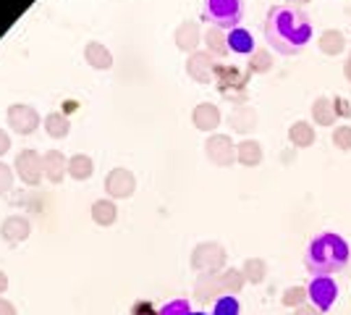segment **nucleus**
I'll use <instances>...</instances> for the list:
<instances>
[{"instance_id": "obj_11", "label": "nucleus", "mask_w": 351, "mask_h": 315, "mask_svg": "<svg viewBox=\"0 0 351 315\" xmlns=\"http://www.w3.org/2000/svg\"><path fill=\"white\" fill-rule=\"evenodd\" d=\"M66 171H69V161L63 158V152L50 150L45 155V174H47V179L53 181V184H60L63 176H66Z\"/></svg>"}, {"instance_id": "obj_4", "label": "nucleus", "mask_w": 351, "mask_h": 315, "mask_svg": "<svg viewBox=\"0 0 351 315\" xmlns=\"http://www.w3.org/2000/svg\"><path fill=\"white\" fill-rule=\"evenodd\" d=\"M312 305L320 310V313H328L338 300V284L333 281V276H320V279H312L307 289Z\"/></svg>"}, {"instance_id": "obj_16", "label": "nucleus", "mask_w": 351, "mask_h": 315, "mask_svg": "<svg viewBox=\"0 0 351 315\" xmlns=\"http://www.w3.org/2000/svg\"><path fill=\"white\" fill-rule=\"evenodd\" d=\"M239 313H241V307H239V300H236L234 294H226V297L215 300L213 315H239Z\"/></svg>"}, {"instance_id": "obj_15", "label": "nucleus", "mask_w": 351, "mask_h": 315, "mask_svg": "<svg viewBox=\"0 0 351 315\" xmlns=\"http://www.w3.org/2000/svg\"><path fill=\"white\" fill-rule=\"evenodd\" d=\"M45 132L50 137H56V139H63V137L69 135V119L63 113H50L45 119Z\"/></svg>"}, {"instance_id": "obj_21", "label": "nucleus", "mask_w": 351, "mask_h": 315, "mask_svg": "<svg viewBox=\"0 0 351 315\" xmlns=\"http://www.w3.org/2000/svg\"><path fill=\"white\" fill-rule=\"evenodd\" d=\"M132 315H160V310H155V305H152V302L142 300L132 307Z\"/></svg>"}, {"instance_id": "obj_6", "label": "nucleus", "mask_w": 351, "mask_h": 315, "mask_svg": "<svg viewBox=\"0 0 351 315\" xmlns=\"http://www.w3.org/2000/svg\"><path fill=\"white\" fill-rule=\"evenodd\" d=\"M134 189H136V179H134L132 171H126V168H113L105 176V192L113 200H126V197L134 195Z\"/></svg>"}, {"instance_id": "obj_13", "label": "nucleus", "mask_w": 351, "mask_h": 315, "mask_svg": "<svg viewBox=\"0 0 351 315\" xmlns=\"http://www.w3.org/2000/svg\"><path fill=\"white\" fill-rule=\"evenodd\" d=\"M69 174H71V179H76V181L89 179V176L95 174V161H92L89 155H73L71 161H69Z\"/></svg>"}, {"instance_id": "obj_17", "label": "nucleus", "mask_w": 351, "mask_h": 315, "mask_svg": "<svg viewBox=\"0 0 351 315\" xmlns=\"http://www.w3.org/2000/svg\"><path fill=\"white\" fill-rule=\"evenodd\" d=\"M160 315H191V307L186 300H171L160 307Z\"/></svg>"}, {"instance_id": "obj_8", "label": "nucleus", "mask_w": 351, "mask_h": 315, "mask_svg": "<svg viewBox=\"0 0 351 315\" xmlns=\"http://www.w3.org/2000/svg\"><path fill=\"white\" fill-rule=\"evenodd\" d=\"M32 234V224L24 215H8L0 226V237L5 242H24Z\"/></svg>"}, {"instance_id": "obj_23", "label": "nucleus", "mask_w": 351, "mask_h": 315, "mask_svg": "<svg viewBox=\"0 0 351 315\" xmlns=\"http://www.w3.org/2000/svg\"><path fill=\"white\" fill-rule=\"evenodd\" d=\"M0 315H16V307L8 300H0Z\"/></svg>"}, {"instance_id": "obj_10", "label": "nucleus", "mask_w": 351, "mask_h": 315, "mask_svg": "<svg viewBox=\"0 0 351 315\" xmlns=\"http://www.w3.org/2000/svg\"><path fill=\"white\" fill-rule=\"evenodd\" d=\"M223 250L215 247V244H199L197 247V253H194V268H202V270H210L220 266L223 263Z\"/></svg>"}, {"instance_id": "obj_12", "label": "nucleus", "mask_w": 351, "mask_h": 315, "mask_svg": "<svg viewBox=\"0 0 351 315\" xmlns=\"http://www.w3.org/2000/svg\"><path fill=\"white\" fill-rule=\"evenodd\" d=\"M118 218V208L113 200H97L92 202V221L97 226H113Z\"/></svg>"}, {"instance_id": "obj_18", "label": "nucleus", "mask_w": 351, "mask_h": 315, "mask_svg": "<svg viewBox=\"0 0 351 315\" xmlns=\"http://www.w3.org/2000/svg\"><path fill=\"white\" fill-rule=\"evenodd\" d=\"M194 121H197V126H199V129H213V126H215V116H213V110H210V108L197 110V113H194Z\"/></svg>"}, {"instance_id": "obj_1", "label": "nucleus", "mask_w": 351, "mask_h": 315, "mask_svg": "<svg viewBox=\"0 0 351 315\" xmlns=\"http://www.w3.org/2000/svg\"><path fill=\"white\" fill-rule=\"evenodd\" d=\"M267 45L280 56H299L312 40V19L296 5H273L263 21Z\"/></svg>"}, {"instance_id": "obj_24", "label": "nucleus", "mask_w": 351, "mask_h": 315, "mask_svg": "<svg viewBox=\"0 0 351 315\" xmlns=\"http://www.w3.org/2000/svg\"><path fill=\"white\" fill-rule=\"evenodd\" d=\"M5 289H8V276H5L3 270H0V294H3Z\"/></svg>"}, {"instance_id": "obj_20", "label": "nucleus", "mask_w": 351, "mask_h": 315, "mask_svg": "<svg viewBox=\"0 0 351 315\" xmlns=\"http://www.w3.org/2000/svg\"><path fill=\"white\" fill-rule=\"evenodd\" d=\"M220 284L226 286L228 292H239V286H241V276H239V270H228V273L220 279Z\"/></svg>"}, {"instance_id": "obj_19", "label": "nucleus", "mask_w": 351, "mask_h": 315, "mask_svg": "<svg viewBox=\"0 0 351 315\" xmlns=\"http://www.w3.org/2000/svg\"><path fill=\"white\" fill-rule=\"evenodd\" d=\"M11 184H14V174H11V168H8V163H0V195L11 192Z\"/></svg>"}, {"instance_id": "obj_3", "label": "nucleus", "mask_w": 351, "mask_h": 315, "mask_svg": "<svg viewBox=\"0 0 351 315\" xmlns=\"http://www.w3.org/2000/svg\"><path fill=\"white\" fill-rule=\"evenodd\" d=\"M202 19L218 30H239L244 19V3L241 0H205Z\"/></svg>"}, {"instance_id": "obj_9", "label": "nucleus", "mask_w": 351, "mask_h": 315, "mask_svg": "<svg viewBox=\"0 0 351 315\" xmlns=\"http://www.w3.org/2000/svg\"><path fill=\"white\" fill-rule=\"evenodd\" d=\"M226 45H228V50L236 53V56H249V53H254V37H252V32L239 27V30L228 32Z\"/></svg>"}, {"instance_id": "obj_7", "label": "nucleus", "mask_w": 351, "mask_h": 315, "mask_svg": "<svg viewBox=\"0 0 351 315\" xmlns=\"http://www.w3.org/2000/svg\"><path fill=\"white\" fill-rule=\"evenodd\" d=\"M8 126L19 132V135H32L37 126H40V116L37 110L29 108V105H11L8 108Z\"/></svg>"}, {"instance_id": "obj_25", "label": "nucleus", "mask_w": 351, "mask_h": 315, "mask_svg": "<svg viewBox=\"0 0 351 315\" xmlns=\"http://www.w3.org/2000/svg\"><path fill=\"white\" fill-rule=\"evenodd\" d=\"M191 315H210V313H191Z\"/></svg>"}, {"instance_id": "obj_2", "label": "nucleus", "mask_w": 351, "mask_h": 315, "mask_svg": "<svg viewBox=\"0 0 351 315\" xmlns=\"http://www.w3.org/2000/svg\"><path fill=\"white\" fill-rule=\"evenodd\" d=\"M351 260V247L336 231H322L307 244L304 253V268L312 279L320 276H336L349 266Z\"/></svg>"}, {"instance_id": "obj_14", "label": "nucleus", "mask_w": 351, "mask_h": 315, "mask_svg": "<svg viewBox=\"0 0 351 315\" xmlns=\"http://www.w3.org/2000/svg\"><path fill=\"white\" fill-rule=\"evenodd\" d=\"M84 56H87L89 66H95V69H110V63H113V56H110L108 47L100 45V43H89L87 50H84Z\"/></svg>"}, {"instance_id": "obj_5", "label": "nucleus", "mask_w": 351, "mask_h": 315, "mask_svg": "<svg viewBox=\"0 0 351 315\" xmlns=\"http://www.w3.org/2000/svg\"><path fill=\"white\" fill-rule=\"evenodd\" d=\"M16 171H19V176L24 184H40L45 174V158L40 155L37 150H24L19 152V158H16Z\"/></svg>"}, {"instance_id": "obj_22", "label": "nucleus", "mask_w": 351, "mask_h": 315, "mask_svg": "<svg viewBox=\"0 0 351 315\" xmlns=\"http://www.w3.org/2000/svg\"><path fill=\"white\" fill-rule=\"evenodd\" d=\"M8 148H11V139H8V135L0 129V155H5V152H8Z\"/></svg>"}]
</instances>
